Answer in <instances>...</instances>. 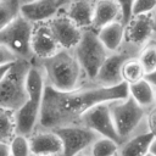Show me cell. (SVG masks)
Here are the masks:
<instances>
[{"label": "cell", "mask_w": 156, "mask_h": 156, "mask_svg": "<svg viewBox=\"0 0 156 156\" xmlns=\"http://www.w3.org/2000/svg\"><path fill=\"white\" fill-rule=\"evenodd\" d=\"M16 135V122L15 112L0 108V141L10 144V141Z\"/></svg>", "instance_id": "cb8c5ba5"}, {"label": "cell", "mask_w": 156, "mask_h": 156, "mask_svg": "<svg viewBox=\"0 0 156 156\" xmlns=\"http://www.w3.org/2000/svg\"><path fill=\"white\" fill-rule=\"evenodd\" d=\"M152 20H154V30H155V34H156V9L152 12Z\"/></svg>", "instance_id": "d590c367"}, {"label": "cell", "mask_w": 156, "mask_h": 156, "mask_svg": "<svg viewBox=\"0 0 156 156\" xmlns=\"http://www.w3.org/2000/svg\"><path fill=\"white\" fill-rule=\"evenodd\" d=\"M33 23L23 18L21 15L0 32V44L10 49L18 60L33 61L32 33Z\"/></svg>", "instance_id": "52a82bcc"}, {"label": "cell", "mask_w": 156, "mask_h": 156, "mask_svg": "<svg viewBox=\"0 0 156 156\" xmlns=\"http://www.w3.org/2000/svg\"><path fill=\"white\" fill-rule=\"evenodd\" d=\"M145 156H152V155H151V154H150V152H147V154H146V155H145Z\"/></svg>", "instance_id": "ab89813d"}, {"label": "cell", "mask_w": 156, "mask_h": 156, "mask_svg": "<svg viewBox=\"0 0 156 156\" xmlns=\"http://www.w3.org/2000/svg\"><path fill=\"white\" fill-rule=\"evenodd\" d=\"M155 38H156V34H155Z\"/></svg>", "instance_id": "7bdbcfd3"}, {"label": "cell", "mask_w": 156, "mask_h": 156, "mask_svg": "<svg viewBox=\"0 0 156 156\" xmlns=\"http://www.w3.org/2000/svg\"><path fill=\"white\" fill-rule=\"evenodd\" d=\"M155 106H156V88H155Z\"/></svg>", "instance_id": "f35d334b"}, {"label": "cell", "mask_w": 156, "mask_h": 156, "mask_svg": "<svg viewBox=\"0 0 156 156\" xmlns=\"http://www.w3.org/2000/svg\"><path fill=\"white\" fill-rule=\"evenodd\" d=\"M149 152L152 155V156H156V136H154L151 144H150V147H149Z\"/></svg>", "instance_id": "e575fe53"}, {"label": "cell", "mask_w": 156, "mask_h": 156, "mask_svg": "<svg viewBox=\"0 0 156 156\" xmlns=\"http://www.w3.org/2000/svg\"><path fill=\"white\" fill-rule=\"evenodd\" d=\"M45 87L46 82L44 72L37 60H33L27 76L28 100L20 110L15 112L16 134L29 138L37 130Z\"/></svg>", "instance_id": "3957f363"}, {"label": "cell", "mask_w": 156, "mask_h": 156, "mask_svg": "<svg viewBox=\"0 0 156 156\" xmlns=\"http://www.w3.org/2000/svg\"><path fill=\"white\" fill-rule=\"evenodd\" d=\"M116 156H117V155H116Z\"/></svg>", "instance_id": "ee69618b"}, {"label": "cell", "mask_w": 156, "mask_h": 156, "mask_svg": "<svg viewBox=\"0 0 156 156\" xmlns=\"http://www.w3.org/2000/svg\"><path fill=\"white\" fill-rule=\"evenodd\" d=\"M145 124L147 132L154 136H156V106H152L149 110H146Z\"/></svg>", "instance_id": "f1b7e54d"}, {"label": "cell", "mask_w": 156, "mask_h": 156, "mask_svg": "<svg viewBox=\"0 0 156 156\" xmlns=\"http://www.w3.org/2000/svg\"><path fill=\"white\" fill-rule=\"evenodd\" d=\"M30 152L34 156L62 155V143L54 130H35L29 138Z\"/></svg>", "instance_id": "5bb4252c"}, {"label": "cell", "mask_w": 156, "mask_h": 156, "mask_svg": "<svg viewBox=\"0 0 156 156\" xmlns=\"http://www.w3.org/2000/svg\"><path fill=\"white\" fill-rule=\"evenodd\" d=\"M98 37L104 44V46L107 49L108 52L117 51L124 43L126 37V26L122 23V21L112 22L98 32Z\"/></svg>", "instance_id": "ac0fdd59"}, {"label": "cell", "mask_w": 156, "mask_h": 156, "mask_svg": "<svg viewBox=\"0 0 156 156\" xmlns=\"http://www.w3.org/2000/svg\"><path fill=\"white\" fill-rule=\"evenodd\" d=\"M30 1H34V0H22V4H24V2H30Z\"/></svg>", "instance_id": "74e56055"}, {"label": "cell", "mask_w": 156, "mask_h": 156, "mask_svg": "<svg viewBox=\"0 0 156 156\" xmlns=\"http://www.w3.org/2000/svg\"><path fill=\"white\" fill-rule=\"evenodd\" d=\"M72 50L82 67L85 83L88 85L94 84L101 66L110 54L99 39L96 30L93 28L84 29L79 43Z\"/></svg>", "instance_id": "8992f818"}, {"label": "cell", "mask_w": 156, "mask_h": 156, "mask_svg": "<svg viewBox=\"0 0 156 156\" xmlns=\"http://www.w3.org/2000/svg\"><path fill=\"white\" fill-rule=\"evenodd\" d=\"M32 156H34V155H32ZM55 156H61V155H55Z\"/></svg>", "instance_id": "60d3db41"}, {"label": "cell", "mask_w": 156, "mask_h": 156, "mask_svg": "<svg viewBox=\"0 0 156 156\" xmlns=\"http://www.w3.org/2000/svg\"><path fill=\"white\" fill-rule=\"evenodd\" d=\"M32 61L17 60L0 82V108L16 112L28 100L27 76Z\"/></svg>", "instance_id": "5b68a950"}, {"label": "cell", "mask_w": 156, "mask_h": 156, "mask_svg": "<svg viewBox=\"0 0 156 156\" xmlns=\"http://www.w3.org/2000/svg\"><path fill=\"white\" fill-rule=\"evenodd\" d=\"M129 96H132L135 102L145 110L155 106V88L144 78L134 84L128 85Z\"/></svg>", "instance_id": "ffe728a7"}, {"label": "cell", "mask_w": 156, "mask_h": 156, "mask_svg": "<svg viewBox=\"0 0 156 156\" xmlns=\"http://www.w3.org/2000/svg\"><path fill=\"white\" fill-rule=\"evenodd\" d=\"M108 107L121 144L134 135L149 133L145 124L146 110L139 106L132 96L110 101Z\"/></svg>", "instance_id": "277c9868"}, {"label": "cell", "mask_w": 156, "mask_h": 156, "mask_svg": "<svg viewBox=\"0 0 156 156\" xmlns=\"http://www.w3.org/2000/svg\"><path fill=\"white\" fill-rule=\"evenodd\" d=\"M22 0H0V32L21 15Z\"/></svg>", "instance_id": "44dd1931"}, {"label": "cell", "mask_w": 156, "mask_h": 156, "mask_svg": "<svg viewBox=\"0 0 156 156\" xmlns=\"http://www.w3.org/2000/svg\"><path fill=\"white\" fill-rule=\"evenodd\" d=\"M76 156H89V155H88V152H87V151H83V152H79V154H77Z\"/></svg>", "instance_id": "8d00e7d4"}, {"label": "cell", "mask_w": 156, "mask_h": 156, "mask_svg": "<svg viewBox=\"0 0 156 156\" xmlns=\"http://www.w3.org/2000/svg\"><path fill=\"white\" fill-rule=\"evenodd\" d=\"M34 60L44 72L46 85L55 90L69 91L88 85L73 50L61 49L46 58Z\"/></svg>", "instance_id": "7a4b0ae2"}, {"label": "cell", "mask_w": 156, "mask_h": 156, "mask_svg": "<svg viewBox=\"0 0 156 156\" xmlns=\"http://www.w3.org/2000/svg\"><path fill=\"white\" fill-rule=\"evenodd\" d=\"M140 46H136L134 44H130L128 41H124L123 45L115 52H110L107 58L105 60L104 65L101 66L94 84L100 85V87H117L122 83V67L124 63L132 58H135L139 56L140 52Z\"/></svg>", "instance_id": "ba28073f"}, {"label": "cell", "mask_w": 156, "mask_h": 156, "mask_svg": "<svg viewBox=\"0 0 156 156\" xmlns=\"http://www.w3.org/2000/svg\"><path fill=\"white\" fill-rule=\"evenodd\" d=\"M110 102V101H108ZM108 102H101L93 108H90L79 121V124L94 130L98 135L110 138L118 144H121L119 136L116 132L113 119L110 112Z\"/></svg>", "instance_id": "30bf717a"}, {"label": "cell", "mask_w": 156, "mask_h": 156, "mask_svg": "<svg viewBox=\"0 0 156 156\" xmlns=\"http://www.w3.org/2000/svg\"><path fill=\"white\" fill-rule=\"evenodd\" d=\"M93 1H94V2H95V1H96V0H93Z\"/></svg>", "instance_id": "b9f144b4"}, {"label": "cell", "mask_w": 156, "mask_h": 156, "mask_svg": "<svg viewBox=\"0 0 156 156\" xmlns=\"http://www.w3.org/2000/svg\"><path fill=\"white\" fill-rule=\"evenodd\" d=\"M152 139L154 135L150 133L134 135L119 144L117 156H145L149 152Z\"/></svg>", "instance_id": "d6986e66"}, {"label": "cell", "mask_w": 156, "mask_h": 156, "mask_svg": "<svg viewBox=\"0 0 156 156\" xmlns=\"http://www.w3.org/2000/svg\"><path fill=\"white\" fill-rule=\"evenodd\" d=\"M155 37L152 13L133 16L126 26L124 41L134 44L136 46H143L151 38Z\"/></svg>", "instance_id": "4fadbf2b"}, {"label": "cell", "mask_w": 156, "mask_h": 156, "mask_svg": "<svg viewBox=\"0 0 156 156\" xmlns=\"http://www.w3.org/2000/svg\"><path fill=\"white\" fill-rule=\"evenodd\" d=\"M0 156H11L10 155V146H9V144L0 141Z\"/></svg>", "instance_id": "4dcf8cb0"}, {"label": "cell", "mask_w": 156, "mask_h": 156, "mask_svg": "<svg viewBox=\"0 0 156 156\" xmlns=\"http://www.w3.org/2000/svg\"><path fill=\"white\" fill-rule=\"evenodd\" d=\"M60 12L56 0H34L21 6V16L30 23L48 22Z\"/></svg>", "instance_id": "9a60e30c"}, {"label": "cell", "mask_w": 156, "mask_h": 156, "mask_svg": "<svg viewBox=\"0 0 156 156\" xmlns=\"http://www.w3.org/2000/svg\"><path fill=\"white\" fill-rule=\"evenodd\" d=\"M73 0H56V2H57V6H58V9H60V11H63L71 2H72Z\"/></svg>", "instance_id": "d6a6232c"}, {"label": "cell", "mask_w": 156, "mask_h": 156, "mask_svg": "<svg viewBox=\"0 0 156 156\" xmlns=\"http://www.w3.org/2000/svg\"><path fill=\"white\" fill-rule=\"evenodd\" d=\"M48 22L61 49L72 50L76 48V45L80 40L83 30L63 11H60Z\"/></svg>", "instance_id": "8fae6325"}, {"label": "cell", "mask_w": 156, "mask_h": 156, "mask_svg": "<svg viewBox=\"0 0 156 156\" xmlns=\"http://www.w3.org/2000/svg\"><path fill=\"white\" fill-rule=\"evenodd\" d=\"M119 144L110 138L99 136L87 150L89 156H116Z\"/></svg>", "instance_id": "603a6c76"}, {"label": "cell", "mask_w": 156, "mask_h": 156, "mask_svg": "<svg viewBox=\"0 0 156 156\" xmlns=\"http://www.w3.org/2000/svg\"><path fill=\"white\" fill-rule=\"evenodd\" d=\"M94 1L93 0H73L63 12L82 29L91 28L94 17Z\"/></svg>", "instance_id": "e0dca14e"}, {"label": "cell", "mask_w": 156, "mask_h": 156, "mask_svg": "<svg viewBox=\"0 0 156 156\" xmlns=\"http://www.w3.org/2000/svg\"><path fill=\"white\" fill-rule=\"evenodd\" d=\"M122 11V23L124 26H127V23L130 21V18L133 17L132 15V10H133V5H134V0H115Z\"/></svg>", "instance_id": "83f0119b"}, {"label": "cell", "mask_w": 156, "mask_h": 156, "mask_svg": "<svg viewBox=\"0 0 156 156\" xmlns=\"http://www.w3.org/2000/svg\"><path fill=\"white\" fill-rule=\"evenodd\" d=\"M145 79H146L154 88H156V71L152 72V73H150V74H147V76H145Z\"/></svg>", "instance_id": "1f68e13d"}, {"label": "cell", "mask_w": 156, "mask_h": 156, "mask_svg": "<svg viewBox=\"0 0 156 156\" xmlns=\"http://www.w3.org/2000/svg\"><path fill=\"white\" fill-rule=\"evenodd\" d=\"M139 62L141 63L145 74H150L156 71V38H151L147 43H145L138 56Z\"/></svg>", "instance_id": "7402d4cb"}, {"label": "cell", "mask_w": 156, "mask_h": 156, "mask_svg": "<svg viewBox=\"0 0 156 156\" xmlns=\"http://www.w3.org/2000/svg\"><path fill=\"white\" fill-rule=\"evenodd\" d=\"M61 50L60 45L57 44L49 22H40L33 26L32 33V51L34 58L41 60L46 58Z\"/></svg>", "instance_id": "7c38bea8"}, {"label": "cell", "mask_w": 156, "mask_h": 156, "mask_svg": "<svg viewBox=\"0 0 156 156\" xmlns=\"http://www.w3.org/2000/svg\"><path fill=\"white\" fill-rule=\"evenodd\" d=\"M18 58L16 57V55L10 49H7L5 45L0 44V66L11 65V63L16 62Z\"/></svg>", "instance_id": "f546056e"}, {"label": "cell", "mask_w": 156, "mask_h": 156, "mask_svg": "<svg viewBox=\"0 0 156 156\" xmlns=\"http://www.w3.org/2000/svg\"><path fill=\"white\" fill-rule=\"evenodd\" d=\"M156 9V0H134L132 15L139 16V15H149L152 13Z\"/></svg>", "instance_id": "4316f807"}, {"label": "cell", "mask_w": 156, "mask_h": 156, "mask_svg": "<svg viewBox=\"0 0 156 156\" xmlns=\"http://www.w3.org/2000/svg\"><path fill=\"white\" fill-rule=\"evenodd\" d=\"M128 95L127 83L111 88L89 84L69 91H58L46 85L37 130H56L77 124L94 106L101 102L123 100Z\"/></svg>", "instance_id": "6da1fadb"}, {"label": "cell", "mask_w": 156, "mask_h": 156, "mask_svg": "<svg viewBox=\"0 0 156 156\" xmlns=\"http://www.w3.org/2000/svg\"><path fill=\"white\" fill-rule=\"evenodd\" d=\"M15 63V62H13ZM11 66H12V63L11 65H4V66H0V82L2 80V78L5 77V74L9 72V69L11 68Z\"/></svg>", "instance_id": "836d02e7"}, {"label": "cell", "mask_w": 156, "mask_h": 156, "mask_svg": "<svg viewBox=\"0 0 156 156\" xmlns=\"http://www.w3.org/2000/svg\"><path fill=\"white\" fill-rule=\"evenodd\" d=\"M11 156H32L29 140L24 135L16 134L9 144Z\"/></svg>", "instance_id": "484cf974"}, {"label": "cell", "mask_w": 156, "mask_h": 156, "mask_svg": "<svg viewBox=\"0 0 156 156\" xmlns=\"http://www.w3.org/2000/svg\"><path fill=\"white\" fill-rule=\"evenodd\" d=\"M121 76H122V80L124 83H127L128 85H130V84H134V83L144 79L146 74H145V71H144L141 63L139 62L138 57H135L124 63V66L122 67Z\"/></svg>", "instance_id": "d4e9b609"}, {"label": "cell", "mask_w": 156, "mask_h": 156, "mask_svg": "<svg viewBox=\"0 0 156 156\" xmlns=\"http://www.w3.org/2000/svg\"><path fill=\"white\" fill-rule=\"evenodd\" d=\"M62 143L61 156H76L79 152L87 151L90 145L100 136L94 130L83 124H71L54 130Z\"/></svg>", "instance_id": "9c48e42d"}, {"label": "cell", "mask_w": 156, "mask_h": 156, "mask_svg": "<svg viewBox=\"0 0 156 156\" xmlns=\"http://www.w3.org/2000/svg\"><path fill=\"white\" fill-rule=\"evenodd\" d=\"M116 21H122V11L119 5L115 0H96L94 4L91 28L98 32L102 27Z\"/></svg>", "instance_id": "2e32d148"}]
</instances>
